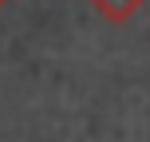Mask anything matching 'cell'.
<instances>
[{
  "mask_svg": "<svg viewBox=\"0 0 150 142\" xmlns=\"http://www.w3.org/2000/svg\"><path fill=\"white\" fill-rule=\"evenodd\" d=\"M142 8V0H95V12L111 24H130Z\"/></svg>",
  "mask_w": 150,
  "mask_h": 142,
  "instance_id": "1",
  "label": "cell"
},
{
  "mask_svg": "<svg viewBox=\"0 0 150 142\" xmlns=\"http://www.w3.org/2000/svg\"><path fill=\"white\" fill-rule=\"evenodd\" d=\"M0 4H8V0H0Z\"/></svg>",
  "mask_w": 150,
  "mask_h": 142,
  "instance_id": "2",
  "label": "cell"
}]
</instances>
